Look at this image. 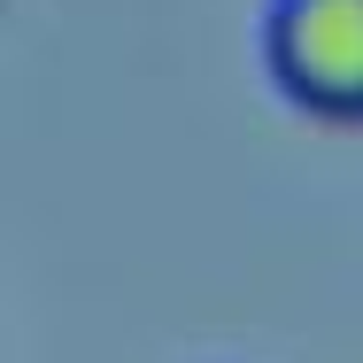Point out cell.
<instances>
[{"label": "cell", "instance_id": "obj_1", "mask_svg": "<svg viewBox=\"0 0 363 363\" xmlns=\"http://www.w3.org/2000/svg\"><path fill=\"white\" fill-rule=\"evenodd\" d=\"M263 70L309 116H363V0H271Z\"/></svg>", "mask_w": 363, "mask_h": 363}]
</instances>
